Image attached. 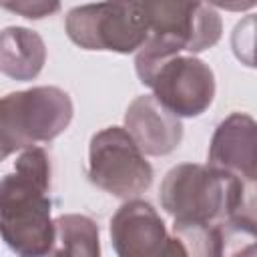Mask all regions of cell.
<instances>
[{
    "mask_svg": "<svg viewBox=\"0 0 257 257\" xmlns=\"http://www.w3.org/2000/svg\"><path fill=\"white\" fill-rule=\"evenodd\" d=\"M50 173L48 153L42 147H28L16 159L14 171L0 179V237L18 255H50Z\"/></svg>",
    "mask_w": 257,
    "mask_h": 257,
    "instance_id": "cell-1",
    "label": "cell"
},
{
    "mask_svg": "<svg viewBox=\"0 0 257 257\" xmlns=\"http://www.w3.org/2000/svg\"><path fill=\"white\" fill-rule=\"evenodd\" d=\"M253 193L255 185L243 183L229 171L183 163L165 175L159 201L173 223L217 225L239 213L255 215Z\"/></svg>",
    "mask_w": 257,
    "mask_h": 257,
    "instance_id": "cell-2",
    "label": "cell"
},
{
    "mask_svg": "<svg viewBox=\"0 0 257 257\" xmlns=\"http://www.w3.org/2000/svg\"><path fill=\"white\" fill-rule=\"evenodd\" d=\"M149 36L135 62L159 60L171 54H197L221 40L223 22L203 0H141Z\"/></svg>",
    "mask_w": 257,
    "mask_h": 257,
    "instance_id": "cell-3",
    "label": "cell"
},
{
    "mask_svg": "<svg viewBox=\"0 0 257 257\" xmlns=\"http://www.w3.org/2000/svg\"><path fill=\"white\" fill-rule=\"evenodd\" d=\"M74 106L58 86H32L0 98V163L16 151L50 143L72 120Z\"/></svg>",
    "mask_w": 257,
    "mask_h": 257,
    "instance_id": "cell-4",
    "label": "cell"
},
{
    "mask_svg": "<svg viewBox=\"0 0 257 257\" xmlns=\"http://www.w3.org/2000/svg\"><path fill=\"white\" fill-rule=\"evenodd\" d=\"M64 28L68 38L84 50L118 54L137 52L149 36V22L141 0H102L68 10Z\"/></svg>",
    "mask_w": 257,
    "mask_h": 257,
    "instance_id": "cell-5",
    "label": "cell"
},
{
    "mask_svg": "<svg viewBox=\"0 0 257 257\" xmlns=\"http://www.w3.org/2000/svg\"><path fill=\"white\" fill-rule=\"evenodd\" d=\"M137 74L153 96L179 118L201 116L215 98V74L193 54H171L159 60L135 62Z\"/></svg>",
    "mask_w": 257,
    "mask_h": 257,
    "instance_id": "cell-6",
    "label": "cell"
},
{
    "mask_svg": "<svg viewBox=\"0 0 257 257\" xmlns=\"http://www.w3.org/2000/svg\"><path fill=\"white\" fill-rule=\"evenodd\" d=\"M88 181L118 199H133L153 183V167L122 126H106L92 135L88 147Z\"/></svg>",
    "mask_w": 257,
    "mask_h": 257,
    "instance_id": "cell-7",
    "label": "cell"
},
{
    "mask_svg": "<svg viewBox=\"0 0 257 257\" xmlns=\"http://www.w3.org/2000/svg\"><path fill=\"white\" fill-rule=\"evenodd\" d=\"M110 243L120 257L175 255L173 237L157 209L141 199H126L110 219Z\"/></svg>",
    "mask_w": 257,
    "mask_h": 257,
    "instance_id": "cell-8",
    "label": "cell"
},
{
    "mask_svg": "<svg viewBox=\"0 0 257 257\" xmlns=\"http://www.w3.org/2000/svg\"><path fill=\"white\" fill-rule=\"evenodd\" d=\"M209 165L237 175L247 185H255L257 124L253 116L231 112L217 124L209 145Z\"/></svg>",
    "mask_w": 257,
    "mask_h": 257,
    "instance_id": "cell-9",
    "label": "cell"
},
{
    "mask_svg": "<svg viewBox=\"0 0 257 257\" xmlns=\"http://www.w3.org/2000/svg\"><path fill=\"white\" fill-rule=\"evenodd\" d=\"M124 128L139 149L151 157L173 153L183 139V124L177 114L165 108L153 94L137 96L124 112Z\"/></svg>",
    "mask_w": 257,
    "mask_h": 257,
    "instance_id": "cell-10",
    "label": "cell"
},
{
    "mask_svg": "<svg viewBox=\"0 0 257 257\" xmlns=\"http://www.w3.org/2000/svg\"><path fill=\"white\" fill-rule=\"evenodd\" d=\"M46 62V44L42 36L24 26H6L0 30V72L12 80L36 78Z\"/></svg>",
    "mask_w": 257,
    "mask_h": 257,
    "instance_id": "cell-11",
    "label": "cell"
},
{
    "mask_svg": "<svg viewBox=\"0 0 257 257\" xmlns=\"http://www.w3.org/2000/svg\"><path fill=\"white\" fill-rule=\"evenodd\" d=\"M98 225L86 215H60L54 219V243L50 255L96 257L100 253Z\"/></svg>",
    "mask_w": 257,
    "mask_h": 257,
    "instance_id": "cell-12",
    "label": "cell"
},
{
    "mask_svg": "<svg viewBox=\"0 0 257 257\" xmlns=\"http://www.w3.org/2000/svg\"><path fill=\"white\" fill-rule=\"evenodd\" d=\"M60 2L62 0H0V8L30 20H40L56 14L60 10Z\"/></svg>",
    "mask_w": 257,
    "mask_h": 257,
    "instance_id": "cell-13",
    "label": "cell"
},
{
    "mask_svg": "<svg viewBox=\"0 0 257 257\" xmlns=\"http://www.w3.org/2000/svg\"><path fill=\"white\" fill-rule=\"evenodd\" d=\"M211 8H221L227 12H245L255 6V0H203Z\"/></svg>",
    "mask_w": 257,
    "mask_h": 257,
    "instance_id": "cell-14",
    "label": "cell"
}]
</instances>
